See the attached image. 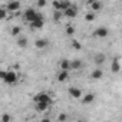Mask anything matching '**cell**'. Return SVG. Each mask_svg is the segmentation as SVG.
<instances>
[{"mask_svg": "<svg viewBox=\"0 0 122 122\" xmlns=\"http://www.w3.org/2000/svg\"><path fill=\"white\" fill-rule=\"evenodd\" d=\"M33 103H35V109L37 112H46L52 106L53 99L47 92H37L33 96Z\"/></svg>", "mask_w": 122, "mask_h": 122, "instance_id": "1", "label": "cell"}, {"mask_svg": "<svg viewBox=\"0 0 122 122\" xmlns=\"http://www.w3.org/2000/svg\"><path fill=\"white\" fill-rule=\"evenodd\" d=\"M0 78L2 81L6 83V85H15L19 81V73L13 69H9V71H0Z\"/></svg>", "mask_w": 122, "mask_h": 122, "instance_id": "2", "label": "cell"}, {"mask_svg": "<svg viewBox=\"0 0 122 122\" xmlns=\"http://www.w3.org/2000/svg\"><path fill=\"white\" fill-rule=\"evenodd\" d=\"M39 16H40V13H39L36 9H33V7H27V9L23 10V20L27 22L29 25H32Z\"/></svg>", "mask_w": 122, "mask_h": 122, "instance_id": "3", "label": "cell"}, {"mask_svg": "<svg viewBox=\"0 0 122 122\" xmlns=\"http://www.w3.org/2000/svg\"><path fill=\"white\" fill-rule=\"evenodd\" d=\"M52 6H53V9L56 12H62L63 13L65 10H68L72 6V2H68V0H55L52 3Z\"/></svg>", "mask_w": 122, "mask_h": 122, "instance_id": "4", "label": "cell"}, {"mask_svg": "<svg viewBox=\"0 0 122 122\" xmlns=\"http://www.w3.org/2000/svg\"><path fill=\"white\" fill-rule=\"evenodd\" d=\"M108 35H109V29L105 27V26L96 27V29L93 30V33H92V36L96 37V39H105V37H108Z\"/></svg>", "mask_w": 122, "mask_h": 122, "instance_id": "5", "label": "cell"}, {"mask_svg": "<svg viewBox=\"0 0 122 122\" xmlns=\"http://www.w3.org/2000/svg\"><path fill=\"white\" fill-rule=\"evenodd\" d=\"M68 93H69V96H72L73 99H82V96L85 95V93L82 92V89L78 88V86H69V88H68Z\"/></svg>", "mask_w": 122, "mask_h": 122, "instance_id": "6", "label": "cell"}, {"mask_svg": "<svg viewBox=\"0 0 122 122\" xmlns=\"http://www.w3.org/2000/svg\"><path fill=\"white\" fill-rule=\"evenodd\" d=\"M63 16L68 17V19H73V17H76V16H78V7L72 3V6H71L68 10L63 12Z\"/></svg>", "mask_w": 122, "mask_h": 122, "instance_id": "7", "label": "cell"}, {"mask_svg": "<svg viewBox=\"0 0 122 122\" xmlns=\"http://www.w3.org/2000/svg\"><path fill=\"white\" fill-rule=\"evenodd\" d=\"M88 6H89L91 12H93V13L99 12V10L103 7V5H102L101 2H98V0H91V2H88Z\"/></svg>", "mask_w": 122, "mask_h": 122, "instance_id": "8", "label": "cell"}, {"mask_svg": "<svg viewBox=\"0 0 122 122\" xmlns=\"http://www.w3.org/2000/svg\"><path fill=\"white\" fill-rule=\"evenodd\" d=\"M59 71H65V72H71L72 68H71V60L69 59H62L59 62Z\"/></svg>", "mask_w": 122, "mask_h": 122, "instance_id": "9", "label": "cell"}, {"mask_svg": "<svg viewBox=\"0 0 122 122\" xmlns=\"http://www.w3.org/2000/svg\"><path fill=\"white\" fill-rule=\"evenodd\" d=\"M102 78H103V69L96 68V69H93V71L91 72V79H92V81H101Z\"/></svg>", "mask_w": 122, "mask_h": 122, "instance_id": "10", "label": "cell"}, {"mask_svg": "<svg viewBox=\"0 0 122 122\" xmlns=\"http://www.w3.org/2000/svg\"><path fill=\"white\" fill-rule=\"evenodd\" d=\"M20 7H22V5H20L19 2H9V3L6 5V9H7L9 13L17 12V10H20Z\"/></svg>", "mask_w": 122, "mask_h": 122, "instance_id": "11", "label": "cell"}, {"mask_svg": "<svg viewBox=\"0 0 122 122\" xmlns=\"http://www.w3.org/2000/svg\"><path fill=\"white\" fill-rule=\"evenodd\" d=\"M43 26H45V19H43V16H42V15H40V16H39V17H37V19L30 25V27H32V29H35V30L42 29Z\"/></svg>", "mask_w": 122, "mask_h": 122, "instance_id": "12", "label": "cell"}, {"mask_svg": "<svg viewBox=\"0 0 122 122\" xmlns=\"http://www.w3.org/2000/svg\"><path fill=\"white\" fill-rule=\"evenodd\" d=\"M49 46V40L47 39H45V37H40V39H37L36 42H35V47L36 49H46Z\"/></svg>", "mask_w": 122, "mask_h": 122, "instance_id": "13", "label": "cell"}, {"mask_svg": "<svg viewBox=\"0 0 122 122\" xmlns=\"http://www.w3.org/2000/svg\"><path fill=\"white\" fill-rule=\"evenodd\" d=\"M95 98H96V96H95V93H85V95L82 96V99H81V101H82V103H83V105H91V103H93V102H95Z\"/></svg>", "mask_w": 122, "mask_h": 122, "instance_id": "14", "label": "cell"}, {"mask_svg": "<svg viewBox=\"0 0 122 122\" xmlns=\"http://www.w3.org/2000/svg\"><path fill=\"white\" fill-rule=\"evenodd\" d=\"M121 69H122V66H121L119 59L115 57V59L112 60V65H111V72H112V73H118V72H121Z\"/></svg>", "mask_w": 122, "mask_h": 122, "instance_id": "15", "label": "cell"}, {"mask_svg": "<svg viewBox=\"0 0 122 122\" xmlns=\"http://www.w3.org/2000/svg\"><path fill=\"white\" fill-rule=\"evenodd\" d=\"M71 68H72V71H81L83 68V62L81 59H73V60H71Z\"/></svg>", "mask_w": 122, "mask_h": 122, "instance_id": "16", "label": "cell"}, {"mask_svg": "<svg viewBox=\"0 0 122 122\" xmlns=\"http://www.w3.org/2000/svg\"><path fill=\"white\" fill-rule=\"evenodd\" d=\"M16 45L19 46V47H22V49H25V47H27L29 46V40H27V37L26 36H20V37H17L16 39Z\"/></svg>", "mask_w": 122, "mask_h": 122, "instance_id": "17", "label": "cell"}, {"mask_svg": "<svg viewBox=\"0 0 122 122\" xmlns=\"http://www.w3.org/2000/svg\"><path fill=\"white\" fill-rule=\"evenodd\" d=\"M56 79L60 82V83H63L69 79V72H65V71H59L57 75H56Z\"/></svg>", "mask_w": 122, "mask_h": 122, "instance_id": "18", "label": "cell"}, {"mask_svg": "<svg viewBox=\"0 0 122 122\" xmlns=\"http://www.w3.org/2000/svg\"><path fill=\"white\" fill-rule=\"evenodd\" d=\"M105 60H106V56L103 53H96L95 55V63L98 65V68H101L105 63Z\"/></svg>", "mask_w": 122, "mask_h": 122, "instance_id": "19", "label": "cell"}, {"mask_svg": "<svg viewBox=\"0 0 122 122\" xmlns=\"http://www.w3.org/2000/svg\"><path fill=\"white\" fill-rule=\"evenodd\" d=\"M10 35L13 36V37H20L22 36V27L20 26H13L12 29H10Z\"/></svg>", "mask_w": 122, "mask_h": 122, "instance_id": "20", "label": "cell"}, {"mask_svg": "<svg viewBox=\"0 0 122 122\" xmlns=\"http://www.w3.org/2000/svg\"><path fill=\"white\" fill-rule=\"evenodd\" d=\"M96 19V13H93V12H86V15H85V20L86 22H93Z\"/></svg>", "mask_w": 122, "mask_h": 122, "instance_id": "21", "label": "cell"}, {"mask_svg": "<svg viewBox=\"0 0 122 122\" xmlns=\"http://www.w3.org/2000/svg\"><path fill=\"white\" fill-rule=\"evenodd\" d=\"M62 17H65L62 12H56V10L53 12V16H52V19H53V22H60V19H62Z\"/></svg>", "mask_w": 122, "mask_h": 122, "instance_id": "22", "label": "cell"}, {"mask_svg": "<svg viewBox=\"0 0 122 122\" xmlns=\"http://www.w3.org/2000/svg\"><path fill=\"white\" fill-rule=\"evenodd\" d=\"M72 46H73L75 50H81L82 49V43L79 40H76V39H72Z\"/></svg>", "mask_w": 122, "mask_h": 122, "instance_id": "23", "label": "cell"}, {"mask_svg": "<svg viewBox=\"0 0 122 122\" xmlns=\"http://www.w3.org/2000/svg\"><path fill=\"white\" fill-rule=\"evenodd\" d=\"M66 119H68V113H65V112H60L57 115V121L59 122H66Z\"/></svg>", "mask_w": 122, "mask_h": 122, "instance_id": "24", "label": "cell"}, {"mask_svg": "<svg viewBox=\"0 0 122 122\" xmlns=\"http://www.w3.org/2000/svg\"><path fill=\"white\" fill-rule=\"evenodd\" d=\"M65 32H66V35L72 36V35L75 33V27H73V26H71V25H68V26H66V29H65Z\"/></svg>", "mask_w": 122, "mask_h": 122, "instance_id": "25", "label": "cell"}, {"mask_svg": "<svg viewBox=\"0 0 122 122\" xmlns=\"http://www.w3.org/2000/svg\"><path fill=\"white\" fill-rule=\"evenodd\" d=\"M2 122H12V115L3 113V115H2Z\"/></svg>", "mask_w": 122, "mask_h": 122, "instance_id": "26", "label": "cell"}, {"mask_svg": "<svg viewBox=\"0 0 122 122\" xmlns=\"http://www.w3.org/2000/svg\"><path fill=\"white\" fill-rule=\"evenodd\" d=\"M46 5H47V3L45 2V0H39V2H36V6H37V7H45Z\"/></svg>", "mask_w": 122, "mask_h": 122, "instance_id": "27", "label": "cell"}, {"mask_svg": "<svg viewBox=\"0 0 122 122\" xmlns=\"http://www.w3.org/2000/svg\"><path fill=\"white\" fill-rule=\"evenodd\" d=\"M40 122H52V121H50V118H46V116H45V118L40 119Z\"/></svg>", "mask_w": 122, "mask_h": 122, "instance_id": "28", "label": "cell"}, {"mask_svg": "<svg viewBox=\"0 0 122 122\" xmlns=\"http://www.w3.org/2000/svg\"><path fill=\"white\" fill-rule=\"evenodd\" d=\"M76 122H85V121H76Z\"/></svg>", "mask_w": 122, "mask_h": 122, "instance_id": "29", "label": "cell"}]
</instances>
